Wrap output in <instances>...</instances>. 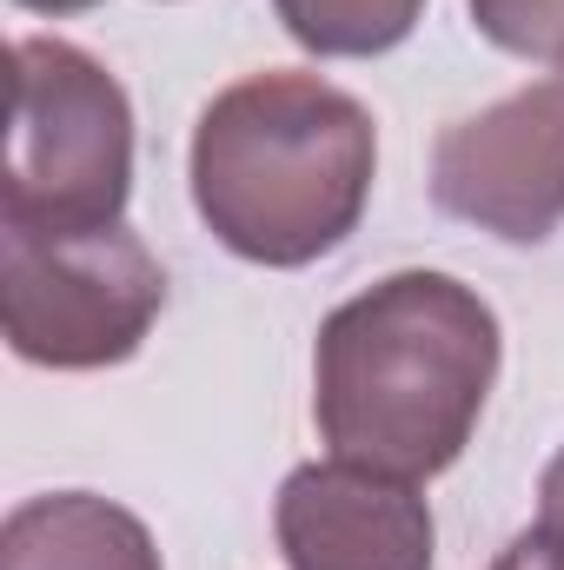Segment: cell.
Masks as SVG:
<instances>
[{"instance_id": "277c9868", "label": "cell", "mask_w": 564, "mask_h": 570, "mask_svg": "<svg viewBox=\"0 0 564 570\" xmlns=\"http://www.w3.org/2000/svg\"><path fill=\"white\" fill-rule=\"evenodd\" d=\"M166 312V266L134 226H7L0 219V325L13 358L47 372H107L146 345Z\"/></svg>"}, {"instance_id": "9c48e42d", "label": "cell", "mask_w": 564, "mask_h": 570, "mask_svg": "<svg viewBox=\"0 0 564 570\" xmlns=\"http://www.w3.org/2000/svg\"><path fill=\"white\" fill-rule=\"evenodd\" d=\"M471 27L512 60L564 67V0H471Z\"/></svg>"}, {"instance_id": "ba28073f", "label": "cell", "mask_w": 564, "mask_h": 570, "mask_svg": "<svg viewBox=\"0 0 564 570\" xmlns=\"http://www.w3.org/2000/svg\"><path fill=\"white\" fill-rule=\"evenodd\" d=\"M273 13L319 60H372L412 40L425 0H273Z\"/></svg>"}, {"instance_id": "6da1fadb", "label": "cell", "mask_w": 564, "mask_h": 570, "mask_svg": "<svg viewBox=\"0 0 564 570\" xmlns=\"http://www.w3.org/2000/svg\"><path fill=\"white\" fill-rule=\"evenodd\" d=\"M505 332L478 285L392 273L325 312L312 345V419L332 458L425 484L451 471L498 385Z\"/></svg>"}, {"instance_id": "7a4b0ae2", "label": "cell", "mask_w": 564, "mask_h": 570, "mask_svg": "<svg viewBox=\"0 0 564 570\" xmlns=\"http://www.w3.org/2000/svg\"><path fill=\"white\" fill-rule=\"evenodd\" d=\"M372 173V114L299 67H266L213 94L186 159L206 233L233 259L273 273H299L359 233Z\"/></svg>"}, {"instance_id": "8fae6325", "label": "cell", "mask_w": 564, "mask_h": 570, "mask_svg": "<svg viewBox=\"0 0 564 570\" xmlns=\"http://www.w3.org/2000/svg\"><path fill=\"white\" fill-rule=\"evenodd\" d=\"M538 531L564 544V444H558V458L545 464V478H538Z\"/></svg>"}, {"instance_id": "3957f363", "label": "cell", "mask_w": 564, "mask_h": 570, "mask_svg": "<svg viewBox=\"0 0 564 570\" xmlns=\"http://www.w3.org/2000/svg\"><path fill=\"white\" fill-rule=\"evenodd\" d=\"M134 193V100L74 40H13V120H7V226H120Z\"/></svg>"}, {"instance_id": "7c38bea8", "label": "cell", "mask_w": 564, "mask_h": 570, "mask_svg": "<svg viewBox=\"0 0 564 570\" xmlns=\"http://www.w3.org/2000/svg\"><path fill=\"white\" fill-rule=\"evenodd\" d=\"M13 7H27V13H87L100 0H13Z\"/></svg>"}, {"instance_id": "30bf717a", "label": "cell", "mask_w": 564, "mask_h": 570, "mask_svg": "<svg viewBox=\"0 0 564 570\" xmlns=\"http://www.w3.org/2000/svg\"><path fill=\"white\" fill-rule=\"evenodd\" d=\"M492 570H564V544L532 524V531H518V538L492 558Z\"/></svg>"}, {"instance_id": "52a82bcc", "label": "cell", "mask_w": 564, "mask_h": 570, "mask_svg": "<svg viewBox=\"0 0 564 570\" xmlns=\"http://www.w3.org/2000/svg\"><path fill=\"white\" fill-rule=\"evenodd\" d=\"M0 570H166L140 518L100 491H47L7 511Z\"/></svg>"}, {"instance_id": "5b68a950", "label": "cell", "mask_w": 564, "mask_h": 570, "mask_svg": "<svg viewBox=\"0 0 564 570\" xmlns=\"http://www.w3.org/2000/svg\"><path fill=\"white\" fill-rule=\"evenodd\" d=\"M431 206L505 239L545 246L564 226V67L451 120L431 146Z\"/></svg>"}, {"instance_id": "8992f818", "label": "cell", "mask_w": 564, "mask_h": 570, "mask_svg": "<svg viewBox=\"0 0 564 570\" xmlns=\"http://www.w3.org/2000/svg\"><path fill=\"white\" fill-rule=\"evenodd\" d=\"M273 531L292 570H431V504L419 484L325 458L285 471Z\"/></svg>"}]
</instances>
